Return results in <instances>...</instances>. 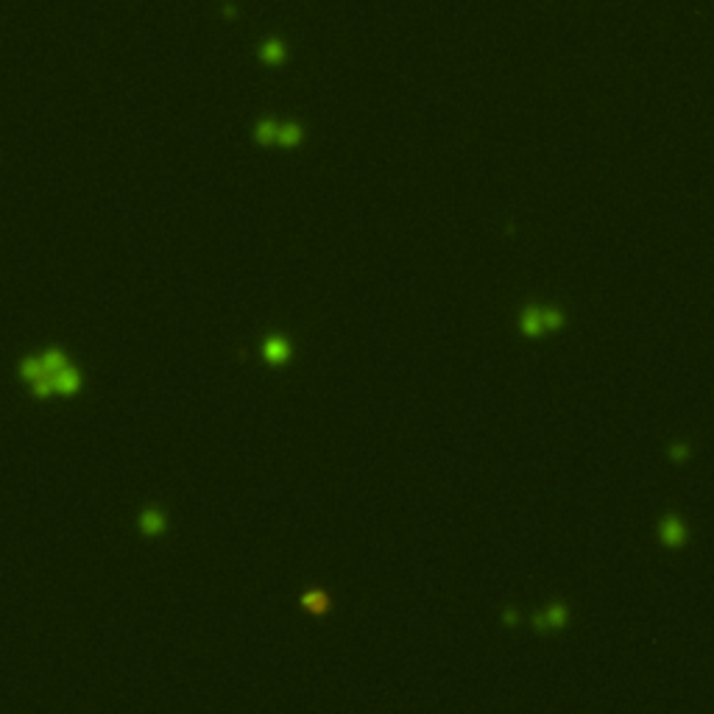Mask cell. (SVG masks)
Segmentation results:
<instances>
[{"label":"cell","mask_w":714,"mask_h":714,"mask_svg":"<svg viewBox=\"0 0 714 714\" xmlns=\"http://www.w3.org/2000/svg\"><path fill=\"white\" fill-rule=\"evenodd\" d=\"M31 390H33V396L48 399L51 393H56V390H53V377H51V374H42L39 380H33L31 383Z\"/></svg>","instance_id":"6"},{"label":"cell","mask_w":714,"mask_h":714,"mask_svg":"<svg viewBox=\"0 0 714 714\" xmlns=\"http://www.w3.org/2000/svg\"><path fill=\"white\" fill-rule=\"evenodd\" d=\"M42 374H48V371H45V366H42V357H26V360H23V366H20V377H23L26 383L39 380Z\"/></svg>","instance_id":"3"},{"label":"cell","mask_w":714,"mask_h":714,"mask_svg":"<svg viewBox=\"0 0 714 714\" xmlns=\"http://www.w3.org/2000/svg\"><path fill=\"white\" fill-rule=\"evenodd\" d=\"M42 366H45L48 374H56L62 366H67V355L62 349H48V352L42 355Z\"/></svg>","instance_id":"4"},{"label":"cell","mask_w":714,"mask_h":714,"mask_svg":"<svg viewBox=\"0 0 714 714\" xmlns=\"http://www.w3.org/2000/svg\"><path fill=\"white\" fill-rule=\"evenodd\" d=\"M140 530H143L145 536H160V533L165 530L162 511H154V508L143 511V514H140Z\"/></svg>","instance_id":"2"},{"label":"cell","mask_w":714,"mask_h":714,"mask_svg":"<svg viewBox=\"0 0 714 714\" xmlns=\"http://www.w3.org/2000/svg\"><path fill=\"white\" fill-rule=\"evenodd\" d=\"M265 357H268L271 363H282V360L288 357V346H285V341L271 338V341L265 343Z\"/></svg>","instance_id":"5"},{"label":"cell","mask_w":714,"mask_h":714,"mask_svg":"<svg viewBox=\"0 0 714 714\" xmlns=\"http://www.w3.org/2000/svg\"><path fill=\"white\" fill-rule=\"evenodd\" d=\"M53 377V390L56 393H62V396H70V393H76V390L81 388V374H78V368H73L70 363L62 366L56 374H51Z\"/></svg>","instance_id":"1"}]
</instances>
